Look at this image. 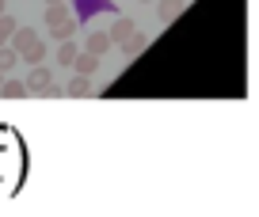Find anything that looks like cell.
Segmentation results:
<instances>
[{"label":"cell","mask_w":259,"mask_h":217,"mask_svg":"<svg viewBox=\"0 0 259 217\" xmlns=\"http://www.w3.org/2000/svg\"><path fill=\"white\" fill-rule=\"evenodd\" d=\"M73 69L80 72V76H96V69H99V57H96V54H88V50H80V54L73 57Z\"/></svg>","instance_id":"obj_5"},{"label":"cell","mask_w":259,"mask_h":217,"mask_svg":"<svg viewBox=\"0 0 259 217\" xmlns=\"http://www.w3.org/2000/svg\"><path fill=\"white\" fill-rule=\"evenodd\" d=\"M12 69H16V50L0 46V72H12Z\"/></svg>","instance_id":"obj_13"},{"label":"cell","mask_w":259,"mask_h":217,"mask_svg":"<svg viewBox=\"0 0 259 217\" xmlns=\"http://www.w3.org/2000/svg\"><path fill=\"white\" fill-rule=\"evenodd\" d=\"M183 8H187V0H156V19L168 23V19H176Z\"/></svg>","instance_id":"obj_7"},{"label":"cell","mask_w":259,"mask_h":217,"mask_svg":"<svg viewBox=\"0 0 259 217\" xmlns=\"http://www.w3.org/2000/svg\"><path fill=\"white\" fill-rule=\"evenodd\" d=\"M138 4H153V0H138Z\"/></svg>","instance_id":"obj_17"},{"label":"cell","mask_w":259,"mask_h":217,"mask_svg":"<svg viewBox=\"0 0 259 217\" xmlns=\"http://www.w3.org/2000/svg\"><path fill=\"white\" fill-rule=\"evenodd\" d=\"M0 76H4V72H0Z\"/></svg>","instance_id":"obj_18"},{"label":"cell","mask_w":259,"mask_h":217,"mask_svg":"<svg viewBox=\"0 0 259 217\" xmlns=\"http://www.w3.org/2000/svg\"><path fill=\"white\" fill-rule=\"evenodd\" d=\"M8 42H12V46H16V57H19V54H23L27 46H31V42H38V34H34L31 27H16V31H12V38H8Z\"/></svg>","instance_id":"obj_6"},{"label":"cell","mask_w":259,"mask_h":217,"mask_svg":"<svg viewBox=\"0 0 259 217\" xmlns=\"http://www.w3.org/2000/svg\"><path fill=\"white\" fill-rule=\"evenodd\" d=\"M12 31H16V19H12V16H0V46H8Z\"/></svg>","instance_id":"obj_14"},{"label":"cell","mask_w":259,"mask_h":217,"mask_svg":"<svg viewBox=\"0 0 259 217\" xmlns=\"http://www.w3.org/2000/svg\"><path fill=\"white\" fill-rule=\"evenodd\" d=\"M76 54H80V50H76V46H73L69 38H65L61 46H57V61H61L65 69H73V57H76Z\"/></svg>","instance_id":"obj_10"},{"label":"cell","mask_w":259,"mask_h":217,"mask_svg":"<svg viewBox=\"0 0 259 217\" xmlns=\"http://www.w3.org/2000/svg\"><path fill=\"white\" fill-rule=\"evenodd\" d=\"M65 92H69V96H88L92 84H88V76H80V72H76L73 80H69V88H65Z\"/></svg>","instance_id":"obj_12"},{"label":"cell","mask_w":259,"mask_h":217,"mask_svg":"<svg viewBox=\"0 0 259 217\" xmlns=\"http://www.w3.org/2000/svg\"><path fill=\"white\" fill-rule=\"evenodd\" d=\"M107 50H111V38H107L103 31H96V34H88V54H96V57H103Z\"/></svg>","instance_id":"obj_8"},{"label":"cell","mask_w":259,"mask_h":217,"mask_svg":"<svg viewBox=\"0 0 259 217\" xmlns=\"http://www.w3.org/2000/svg\"><path fill=\"white\" fill-rule=\"evenodd\" d=\"M19 57H23L27 65H42V57H46V46H42V38H38V42H31V46H27Z\"/></svg>","instance_id":"obj_9"},{"label":"cell","mask_w":259,"mask_h":217,"mask_svg":"<svg viewBox=\"0 0 259 217\" xmlns=\"http://www.w3.org/2000/svg\"><path fill=\"white\" fill-rule=\"evenodd\" d=\"M54 84V72L50 69H42V65H34L31 72H27V80H23V88H27V96H46V88Z\"/></svg>","instance_id":"obj_2"},{"label":"cell","mask_w":259,"mask_h":217,"mask_svg":"<svg viewBox=\"0 0 259 217\" xmlns=\"http://www.w3.org/2000/svg\"><path fill=\"white\" fill-rule=\"evenodd\" d=\"M118 46H122V57H138L141 50L149 46V34H145V31H134L126 42H118Z\"/></svg>","instance_id":"obj_4"},{"label":"cell","mask_w":259,"mask_h":217,"mask_svg":"<svg viewBox=\"0 0 259 217\" xmlns=\"http://www.w3.org/2000/svg\"><path fill=\"white\" fill-rule=\"evenodd\" d=\"M46 4H65V0H46Z\"/></svg>","instance_id":"obj_16"},{"label":"cell","mask_w":259,"mask_h":217,"mask_svg":"<svg viewBox=\"0 0 259 217\" xmlns=\"http://www.w3.org/2000/svg\"><path fill=\"white\" fill-rule=\"evenodd\" d=\"M134 31H138V27H134V19H126V16H122V19H114V23H111L107 38H111V46H118V42H126Z\"/></svg>","instance_id":"obj_3"},{"label":"cell","mask_w":259,"mask_h":217,"mask_svg":"<svg viewBox=\"0 0 259 217\" xmlns=\"http://www.w3.org/2000/svg\"><path fill=\"white\" fill-rule=\"evenodd\" d=\"M4 4H8V0H0V16H4Z\"/></svg>","instance_id":"obj_15"},{"label":"cell","mask_w":259,"mask_h":217,"mask_svg":"<svg viewBox=\"0 0 259 217\" xmlns=\"http://www.w3.org/2000/svg\"><path fill=\"white\" fill-rule=\"evenodd\" d=\"M46 27H50V34H54L57 42H65V38H73V31H76V16H69L65 4H50Z\"/></svg>","instance_id":"obj_1"},{"label":"cell","mask_w":259,"mask_h":217,"mask_svg":"<svg viewBox=\"0 0 259 217\" xmlns=\"http://www.w3.org/2000/svg\"><path fill=\"white\" fill-rule=\"evenodd\" d=\"M0 96L19 99V96H27V88H23V80H0Z\"/></svg>","instance_id":"obj_11"}]
</instances>
